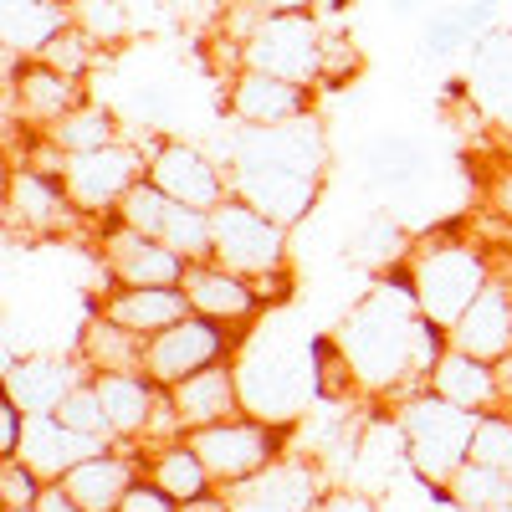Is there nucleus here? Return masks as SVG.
Wrapping results in <instances>:
<instances>
[{"label":"nucleus","mask_w":512,"mask_h":512,"mask_svg":"<svg viewBox=\"0 0 512 512\" xmlns=\"http://www.w3.org/2000/svg\"><path fill=\"white\" fill-rule=\"evenodd\" d=\"M333 338H338V349L349 354L359 395H379V400H390V395L405 400V395L425 390L436 359L451 349L446 328L420 313L405 267L384 272L344 313Z\"/></svg>","instance_id":"f257e3e1"},{"label":"nucleus","mask_w":512,"mask_h":512,"mask_svg":"<svg viewBox=\"0 0 512 512\" xmlns=\"http://www.w3.org/2000/svg\"><path fill=\"white\" fill-rule=\"evenodd\" d=\"M236 369V390H241V410L267 420V425H287L303 415L308 400H318V384H313V344L297 349L292 338L262 328L251 333L246 344H236L231 354Z\"/></svg>","instance_id":"f03ea898"},{"label":"nucleus","mask_w":512,"mask_h":512,"mask_svg":"<svg viewBox=\"0 0 512 512\" xmlns=\"http://www.w3.org/2000/svg\"><path fill=\"white\" fill-rule=\"evenodd\" d=\"M400 431H405V456H410V472L431 487L441 502L451 477L472 461V436H477V410H461L451 400H441L436 390H415L400 400Z\"/></svg>","instance_id":"7ed1b4c3"},{"label":"nucleus","mask_w":512,"mask_h":512,"mask_svg":"<svg viewBox=\"0 0 512 512\" xmlns=\"http://www.w3.org/2000/svg\"><path fill=\"white\" fill-rule=\"evenodd\" d=\"M405 272H410V292H415L420 313L431 318V323H441L446 333L482 297V287L492 282L487 251L472 246V241H461V236H431V241H420L415 256L405 262Z\"/></svg>","instance_id":"20e7f679"},{"label":"nucleus","mask_w":512,"mask_h":512,"mask_svg":"<svg viewBox=\"0 0 512 512\" xmlns=\"http://www.w3.org/2000/svg\"><path fill=\"white\" fill-rule=\"evenodd\" d=\"M210 256L251 282L277 277V272H287V226H277L256 205L231 195L210 210Z\"/></svg>","instance_id":"39448f33"},{"label":"nucleus","mask_w":512,"mask_h":512,"mask_svg":"<svg viewBox=\"0 0 512 512\" xmlns=\"http://www.w3.org/2000/svg\"><path fill=\"white\" fill-rule=\"evenodd\" d=\"M323 21L308 11V16H262L241 52H236V67H256V72H272V77H287V82H303V88H318L323 82Z\"/></svg>","instance_id":"423d86ee"},{"label":"nucleus","mask_w":512,"mask_h":512,"mask_svg":"<svg viewBox=\"0 0 512 512\" xmlns=\"http://www.w3.org/2000/svg\"><path fill=\"white\" fill-rule=\"evenodd\" d=\"M282 425H267L256 415H231V420H216L205 431H190L185 441L195 446V456L205 461V472L216 487H236L246 477H256L262 466H272L282 456Z\"/></svg>","instance_id":"0eeeda50"},{"label":"nucleus","mask_w":512,"mask_h":512,"mask_svg":"<svg viewBox=\"0 0 512 512\" xmlns=\"http://www.w3.org/2000/svg\"><path fill=\"white\" fill-rule=\"evenodd\" d=\"M328 134L318 113H303L292 123H272V128H246L236 123L231 134V169H297V175H328Z\"/></svg>","instance_id":"6e6552de"},{"label":"nucleus","mask_w":512,"mask_h":512,"mask_svg":"<svg viewBox=\"0 0 512 512\" xmlns=\"http://www.w3.org/2000/svg\"><path fill=\"white\" fill-rule=\"evenodd\" d=\"M144 175H149V144H128V139H118L108 149H93V154H72L67 169H62V180H67L77 210L88 221H113L123 195Z\"/></svg>","instance_id":"1a4fd4ad"},{"label":"nucleus","mask_w":512,"mask_h":512,"mask_svg":"<svg viewBox=\"0 0 512 512\" xmlns=\"http://www.w3.org/2000/svg\"><path fill=\"white\" fill-rule=\"evenodd\" d=\"M231 354H236V328L190 313L175 328L144 338V374L169 390V384H180V379H190V374H200L210 364L231 359Z\"/></svg>","instance_id":"9d476101"},{"label":"nucleus","mask_w":512,"mask_h":512,"mask_svg":"<svg viewBox=\"0 0 512 512\" xmlns=\"http://www.w3.org/2000/svg\"><path fill=\"white\" fill-rule=\"evenodd\" d=\"M118 221L123 226H134L164 246H175L185 262H205L210 256V210H195V205H180V200H169L149 175L123 195L118 205Z\"/></svg>","instance_id":"9b49d317"},{"label":"nucleus","mask_w":512,"mask_h":512,"mask_svg":"<svg viewBox=\"0 0 512 512\" xmlns=\"http://www.w3.org/2000/svg\"><path fill=\"white\" fill-rule=\"evenodd\" d=\"M149 180L169 200L195 205V210H216L221 200H231V164L210 159L200 144H185V139L149 144Z\"/></svg>","instance_id":"f8f14e48"},{"label":"nucleus","mask_w":512,"mask_h":512,"mask_svg":"<svg viewBox=\"0 0 512 512\" xmlns=\"http://www.w3.org/2000/svg\"><path fill=\"white\" fill-rule=\"evenodd\" d=\"M6 221L21 231V236H72L82 221V210L67 190L62 175H47V169H31V164H16L11 180H6Z\"/></svg>","instance_id":"ddd939ff"},{"label":"nucleus","mask_w":512,"mask_h":512,"mask_svg":"<svg viewBox=\"0 0 512 512\" xmlns=\"http://www.w3.org/2000/svg\"><path fill=\"white\" fill-rule=\"evenodd\" d=\"M98 256H103V272L113 277V287H180L185 277V256L175 246H164L134 226H123L118 216L103 221V241H98Z\"/></svg>","instance_id":"4468645a"},{"label":"nucleus","mask_w":512,"mask_h":512,"mask_svg":"<svg viewBox=\"0 0 512 512\" xmlns=\"http://www.w3.org/2000/svg\"><path fill=\"white\" fill-rule=\"evenodd\" d=\"M231 512H318L323 502V466L313 456H277L256 477L226 487Z\"/></svg>","instance_id":"2eb2a0df"},{"label":"nucleus","mask_w":512,"mask_h":512,"mask_svg":"<svg viewBox=\"0 0 512 512\" xmlns=\"http://www.w3.org/2000/svg\"><path fill=\"white\" fill-rule=\"evenodd\" d=\"M313 93L318 88H303V82L236 67L226 82V113L231 123H246V128H272V123H292V118L313 113Z\"/></svg>","instance_id":"dca6fc26"},{"label":"nucleus","mask_w":512,"mask_h":512,"mask_svg":"<svg viewBox=\"0 0 512 512\" xmlns=\"http://www.w3.org/2000/svg\"><path fill=\"white\" fill-rule=\"evenodd\" d=\"M185 297H190V313L200 318H216L226 328H241V323H256V318H267V303H262V292H256L251 277L221 267L216 256H205V262H190L185 277H180Z\"/></svg>","instance_id":"f3484780"},{"label":"nucleus","mask_w":512,"mask_h":512,"mask_svg":"<svg viewBox=\"0 0 512 512\" xmlns=\"http://www.w3.org/2000/svg\"><path fill=\"white\" fill-rule=\"evenodd\" d=\"M318 190H323V180L297 175V169H231V195H241L246 205H256L262 216H272L287 231L313 216Z\"/></svg>","instance_id":"a211bd4d"},{"label":"nucleus","mask_w":512,"mask_h":512,"mask_svg":"<svg viewBox=\"0 0 512 512\" xmlns=\"http://www.w3.org/2000/svg\"><path fill=\"white\" fill-rule=\"evenodd\" d=\"M451 349L487 359V364H507L512 359V287L507 277H492L482 287V297L451 323Z\"/></svg>","instance_id":"6ab92c4d"},{"label":"nucleus","mask_w":512,"mask_h":512,"mask_svg":"<svg viewBox=\"0 0 512 512\" xmlns=\"http://www.w3.org/2000/svg\"><path fill=\"white\" fill-rule=\"evenodd\" d=\"M11 93H16V113H21L31 128H52V123H62L72 108L88 103L82 77H67V72H57L52 62H41V57H21V62L11 67Z\"/></svg>","instance_id":"aec40b11"},{"label":"nucleus","mask_w":512,"mask_h":512,"mask_svg":"<svg viewBox=\"0 0 512 512\" xmlns=\"http://www.w3.org/2000/svg\"><path fill=\"white\" fill-rule=\"evenodd\" d=\"M118 441H108V436H82V431H72V425H62L57 415H31L26 420V441H21V461L31 466V472L41 477V482H62L72 466H82L88 456H98V451H113Z\"/></svg>","instance_id":"412c9836"},{"label":"nucleus","mask_w":512,"mask_h":512,"mask_svg":"<svg viewBox=\"0 0 512 512\" xmlns=\"http://www.w3.org/2000/svg\"><path fill=\"white\" fill-rule=\"evenodd\" d=\"M98 395H103V410H108V431L113 441H149L154 436V420H159V405H164V384H154L144 369L134 374H93Z\"/></svg>","instance_id":"4be33fe9"},{"label":"nucleus","mask_w":512,"mask_h":512,"mask_svg":"<svg viewBox=\"0 0 512 512\" xmlns=\"http://www.w3.org/2000/svg\"><path fill=\"white\" fill-rule=\"evenodd\" d=\"M169 405H175V425L190 436V431H205L216 420H231V415H246L241 410V390H236V369L231 359L210 364L180 384H169Z\"/></svg>","instance_id":"5701e85b"},{"label":"nucleus","mask_w":512,"mask_h":512,"mask_svg":"<svg viewBox=\"0 0 512 512\" xmlns=\"http://www.w3.org/2000/svg\"><path fill=\"white\" fill-rule=\"evenodd\" d=\"M82 379H93L82 359H52V354L6 359V395L16 405H26L31 415H57L62 400L77 390Z\"/></svg>","instance_id":"b1692460"},{"label":"nucleus","mask_w":512,"mask_h":512,"mask_svg":"<svg viewBox=\"0 0 512 512\" xmlns=\"http://www.w3.org/2000/svg\"><path fill=\"white\" fill-rule=\"evenodd\" d=\"M492 31H502V0H461V6H441L420 26V57L446 62L461 47H477V41L492 36Z\"/></svg>","instance_id":"393cba45"},{"label":"nucleus","mask_w":512,"mask_h":512,"mask_svg":"<svg viewBox=\"0 0 512 512\" xmlns=\"http://www.w3.org/2000/svg\"><path fill=\"white\" fill-rule=\"evenodd\" d=\"M144 472L139 466V451H98V456H88L82 466H72V472L62 477V487L72 492V502L82 507V512H118V502H123V492L134 487V477Z\"/></svg>","instance_id":"a878e982"},{"label":"nucleus","mask_w":512,"mask_h":512,"mask_svg":"<svg viewBox=\"0 0 512 512\" xmlns=\"http://www.w3.org/2000/svg\"><path fill=\"white\" fill-rule=\"evenodd\" d=\"M98 313L134 328L139 338H154L164 328H175L180 318H190V297H185V287H108Z\"/></svg>","instance_id":"bb28decb"},{"label":"nucleus","mask_w":512,"mask_h":512,"mask_svg":"<svg viewBox=\"0 0 512 512\" xmlns=\"http://www.w3.org/2000/svg\"><path fill=\"white\" fill-rule=\"evenodd\" d=\"M502 364H487V359H472L461 349H446L431 369V379H425V390H436L441 400L461 405V410H477L487 415L492 405H502Z\"/></svg>","instance_id":"cd10ccee"},{"label":"nucleus","mask_w":512,"mask_h":512,"mask_svg":"<svg viewBox=\"0 0 512 512\" xmlns=\"http://www.w3.org/2000/svg\"><path fill=\"white\" fill-rule=\"evenodd\" d=\"M77 21L67 0H6L0 26H6V47L16 57H47V47Z\"/></svg>","instance_id":"c85d7f7f"},{"label":"nucleus","mask_w":512,"mask_h":512,"mask_svg":"<svg viewBox=\"0 0 512 512\" xmlns=\"http://www.w3.org/2000/svg\"><path fill=\"white\" fill-rule=\"evenodd\" d=\"M400 466H410V456H405V431H400V415H369L364 425H359V446H354V482L349 487H364V492H374V487H384Z\"/></svg>","instance_id":"c756f323"},{"label":"nucleus","mask_w":512,"mask_h":512,"mask_svg":"<svg viewBox=\"0 0 512 512\" xmlns=\"http://www.w3.org/2000/svg\"><path fill=\"white\" fill-rule=\"evenodd\" d=\"M425 164H431V154H425L420 139H405V134H379L364 144L359 154V175L369 190H405L425 175Z\"/></svg>","instance_id":"7c9ffc66"},{"label":"nucleus","mask_w":512,"mask_h":512,"mask_svg":"<svg viewBox=\"0 0 512 512\" xmlns=\"http://www.w3.org/2000/svg\"><path fill=\"white\" fill-rule=\"evenodd\" d=\"M139 466H144V477H149L154 487H164L175 502H190V497H200V492L216 487V482H210V472H205V461L195 456V446H190L185 436L154 441V446L139 456Z\"/></svg>","instance_id":"2f4dec72"},{"label":"nucleus","mask_w":512,"mask_h":512,"mask_svg":"<svg viewBox=\"0 0 512 512\" xmlns=\"http://www.w3.org/2000/svg\"><path fill=\"white\" fill-rule=\"evenodd\" d=\"M77 359L88 364V374H134L144 369V338L134 328L113 323L108 313H93V323L82 328Z\"/></svg>","instance_id":"473e14b6"},{"label":"nucleus","mask_w":512,"mask_h":512,"mask_svg":"<svg viewBox=\"0 0 512 512\" xmlns=\"http://www.w3.org/2000/svg\"><path fill=\"white\" fill-rule=\"evenodd\" d=\"M472 98L492 118H512V31H492L472 47Z\"/></svg>","instance_id":"72a5a7b5"},{"label":"nucleus","mask_w":512,"mask_h":512,"mask_svg":"<svg viewBox=\"0 0 512 512\" xmlns=\"http://www.w3.org/2000/svg\"><path fill=\"white\" fill-rule=\"evenodd\" d=\"M118 113L113 108H103V103H82V108H72L62 123H52V128H41L67 159L72 154H93V149H108V144H118Z\"/></svg>","instance_id":"f704fd0d"},{"label":"nucleus","mask_w":512,"mask_h":512,"mask_svg":"<svg viewBox=\"0 0 512 512\" xmlns=\"http://www.w3.org/2000/svg\"><path fill=\"white\" fill-rule=\"evenodd\" d=\"M349 256L359 267H369V272H395V267H405L410 256H415V246H410V231L400 226V221H390V216H369L359 231H354V241H349Z\"/></svg>","instance_id":"c9c22d12"},{"label":"nucleus","mask_w":512,"mask_h":512,"mask_svg":"<svg viewBox=\"0 0 512 512\" xmlns=\"http://www.w3.org/2000/svg\"><path fill=\"white\" fill-rule=\"evenodd\" d=\"M446 497L461 512H512V472H497V466L466 461L461 472L451 477Z\"/></svg>","instance_id":"e433bc0d"},{"label":"nucleus","mask_w":512,"mask_h":512,"mask_svg":"<svg viewBox=\"0 0 512 512\" xmlns=\"http://www.w3.org/2000/svg\"><path fill=\"white\" fill-rule=\"evenodd\" d=\"M313 384H318L323 405H338V400L359 395V379L349 369V354L338 349V338H313Z\"/></svg>","instance_id":"4c0bfd02"},{"label":"nucleus","mask_w":512,"mask_h":512,"mask_svg":"<svg viewBox=\"0 0 512 512\" xmlns=\"http://www.w3.org/2000/svg\"><path fill=\"white\" fill-rule=\"evenodd\" d=\"M77 26L88 31L98 47H118V41L134 31V16H128L123 0H77Z\"/></svg>","instance_id":"58836bf2"},{"label":"nucleus","mask_w":512,"mask_h":512,"mask_svg":"<svg viewBox=\"0 0 512 512\" xmlns=\"http://www.w3.org/2000/svg\"><path fill=\"white\" fill-rule=\"evenodd\" d=\"M472 461L497 466V472H512V415H507V410H487V415L477 420Z\"/></svg>","instance_id":"ea45409f"},{"label":"nucleus","mask_w":512,"mask_h":512,"mask_svg":"<svg viewBox=\"0 0 512 512\" xmlns=\"http://www.w3.org/2000/svg\"><path fill=\"white\" fill-rule=\"evenodd\" d=\"M57 420L72 425V431H82V436H108V441H113V431H108V410H103V395H98V384H93V379H82L77 390L62 400Z\"/></svg>","instance_id":"a19ab883"},{"label":"nucleus","mask_w":512,"mask_h":512,"mask_svg":"<svg viewBox=\"0 0 512 512\" xmlns=\"http://www.w3.org/2000/svg\"><path fill=\"white\" fill-rule=\"evenodd\" d=\"M41 62H52V67H57V72H67V77H88V72H93V62H98V41L72 21V26L52 41V47H47V57H41Z\"/></svg>","instance_id":"79ce46f5"},{"label":"nucleus","mask_w":512,"mask_h":512,"mask_svg":"<svg viewBox=\"0 0 512 512\" xmlns=\"http://www.w3.org/2000/svg\"><path fill=\"white\" fill-rule=\"evenodd\" d=\"M41 482L21 456H0V512H16V507H36L41 497Z\"/></svg>","instance_id":"37998d69"},{"label":"nucleus","mask_w":512,"mask_h":512,"mask_svg":"<svg viewBox=\"0 0 512 512\" xmlns=\"http://www.w3.org/2000/svg\"><path fill=\"white\" fill-rule=\"evenodd\" d=\"M359 67H364V57H359L354 41L344 31H328V41H323V82L318 88H349V82L359 77Z\"/></svg>","instance_id":"c03bdc74"},{"label":"nucleus","mask_w":512,"mask_h":512,"mask_svg":"<svg viewBox=\"0 0 512 512\" xmlns=\"http://www.w3.org/2000/svg\"><path fill=\"white\" fill-rule=\"evenodd\" d=\"M123 113L134 118V123H144V128H164V123H169V98H164V88L144 82V88H134V93H128Z\"/></svg>","instance_id":"a18cd8bd"},{"label":"nucleus","mask_w":512,"mask_h":512,"mask_svg":"<svg viewBox=\"0 0 512 512\" xmlns=\"http://www.w3.org/2000/svg\"><path fill=\"white\" fill-rule=\"evenodd\" d=\"M118 512H180V502L169 497L164 487H154L144 472L134 477V487L123 492V502H118Z\"/></svg>","instance_id":"49530a36"},{"label":"nucleus","mask_w":512,"mask_h":512,"mask_svg":"<svg viewBox=\"0 0 512 512\" xmlns=\"http://www.w3.org/2000/svg\"><path fill=\"white\" fill-rule=\"evenodd\" d=\"M318 512H384L379 507V497H369L364 487H328L323 492V502H318Z\"/></svg>","instance_id":"de8ad7c7"},{"label":"nucleus","mask_w":512,"mask_h":512,"mask_svg":"<svg viewBox=\"0 0 512 512\" xmlns=\"http://www.w3.org/2000/svg\"><path fill=\"white\" fill-rule=\"evenodd\" d=\"M36 512H82V507L72 502V492L62 482H47V487H41V497H36Z\"/></svg>","instance_id":"09e8293b"},{"label":"nucleus","mask_w":512,"mask_h":512,"mask_svg":"<svg viewBox=\"0 0 512 512\" xmlns=\"http://www.w3.org/2000/svg\"><path fill=\"white\" fill-rule=\"evenodd\" d=\"M487 200H492V210H497V216L512 226V164L502 169V175L492 180V190H487Z\"/></svg>","instance_id":"8fccbe9b"},{"label":"nucleus","mask_w":512,"mask_h":512,"mask_svg":"<svg viewBox=\"0 0 512 512\" xmlns=\"http://www.w3.org/2000/svg\"><path fill=\"white\" fill-rule=\"evenodd\" d=\"M180 512H231V492H226V487H210V492L180 502Z\"/></svg>","instance_id":"3c124183"},{"label":"nucleus","mask_w":512,"mask_h":512,"mask_svg":"<svg viewBox=\"0 0 512 512\" xmlns=\"http://www.w3.org/2000/svg\"><path fill=\"white\" fill-rule=\"evenodd\" d=\"M262 16H308V11H318V0H251Z\"/></svg>","instance_id":"603ef678"},{"label":"nucleus","mask_w":512,"mask_h":512,"mask_svg":"<svg viewBox=\"0 0 512 512\" xmlns=\"http://www.w3.org/2000/svg\"><path fill=\"white\" fill-rule=\"evenodd\" d=\"M384 6H390L395 16H420V11H431L436 0H384Z\"/></svg>","instance_id":"864d4df0"},{"label":"nucleus","mask_w":512,"mask_h":512,"mask_svg":"<svg viewBox=\"0 0 512 512\" xmlns=\"http://www.w3.org/2000/svg\"><path fill=\"white\" fill-rule=\"evenodd\" d=\"M216 6H231V0H216Z\"/></svg>","instance_id":"5fc2aeb1"}]
</instances>
